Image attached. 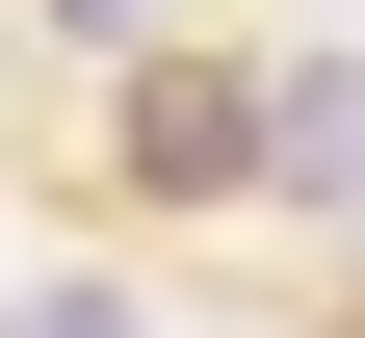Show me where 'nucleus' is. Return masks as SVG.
Wrapping results in <instances>:
<instances>
[{
	"label": "nucleus",
	"mask_w": 365,
	"mask_h": 338,
	"mask_svg": "<svg viewBox=\"0 0 365 338\" xmlns=\"http://www.w3.org/2000/svg\"><path fill=\"white\" fill-rule=\"evenodd\" d=\"M0 338H130V312H105V286H0Z\"/></svg>",
	"instance_id": "nucleus-3"
},
{
	"label": "nucleus",
	"mask_w": 365,
	"mask_h": 338,
	"mask_svg": "<svg viewBox=\"0 0 365 338\" xmlns=\"http://www.w3.org/2000/svg\"><path fill=\"white\" fill-rule=\"evenodd\" d=\"M261 157H287L313 208H365V53H313V78H287V130H261Z\"/></svg>",
	"instance_id": "nucleus-1"
},
{
	"label": "nucleus",
	"mask_w": 365,
	"mask_h": 338,
	"mask_svg": "<svg viewBox=\"0 0 365 338\" xmlns=\"http://www.w3.org/2000/svg\"><path fill=\"white\" fill-rule=\"evenodd\" d=\"M261 130H287V105H235V78H157V182H235Z\"/></svg>",
	"instance_id": "nucleus-2"
}]
</instances>
